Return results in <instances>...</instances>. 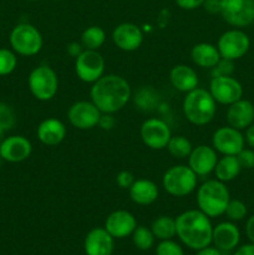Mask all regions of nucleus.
I'll use <instances>...</instances> for the list:
<instances>
[{
    "label": "nucleus",
    "mask_w": 254,
    "mask_h": 255,
    "mask_svg": "<svg viewBox=\"0 0 254 255\" xmlns=\"http://www.w3.org/2000/svg\"><path fill=\"white\" fill-rule=\"evenodd\" d=\"M131 86L125 77L107 74L94 82L90 97L102 114H116L131 100Z\"/></svg>",
    "instance_id": "1"
},
{
    "label": "nucleus",
    "mask_w": 254,
    "mask_h": 255,
    "mask_svg": "<svg viewBox=\"0 0 254 255\" xmlns=\"http://www.w3.org/2000/svg\"><path fill=\"white\" fill-rule=\"evenodd\" d=\"M213 226L211 218L199 209H188L176 218V236L192 251H199L212 244Z\"/></svg>",
    "instance_id": "2"
},
{
    "label": "nucleus",
    "mask_w": 254,
    "mask_h": 255,
    "mask_svg": "<svg viewBox=\"0 0 254 255\" xmlns=\"http://www.w3.org/2000/svg\"><path fill=\"white\" fill-rule=\"evenodd\" d=\"M231 201V193L226 183L218 179H208L197 189L196 202L198 209L209 218L223 216Z\"/></svg>",
    "instance_id": "3"
},
{
    "label": "nucleus",
    "mask_w": 254,
    "mask_h": 255,
    "mask_svg": "<svg viewBox=\"0 0 254 255\" xmlns=\"http://www.w3.org/2000/svg\"><path fill=\"white\" fill-rule=\"evenodd\" d=\"M182 111L192 125L204 126L213 121L217 114V102L208 90L197 87L186 94L182 102Z\"/></svg>",
    "instance_id": "4"
},
{
    "label": "nucleus",
    "mask_w": 254,
    "mask_h": 255,
    "mask_svg": "<svg viewBox=\"0 0 254 255\" xmlns=\"http://www.w3.org/2000/svg\"><path fill=\"white\" fill-rule=\"evenodd\" d=\"M197 174L189 166L177 164L167 169L162 177V187L173 197H187L197 189Z\"/></svg>",
    "instance_id": "5"
},
{
    "label": "nucleus",
    "mask_w": 254,
    "mask_h": 255,
    "mask_svg": "<svg viewBox=\"0 0 254 255\" xmlns=\"http://www.w3.org/2000/svg\"><path fill=\"white\" fill-rule=\"evenodd\" d=\"M27 86L37 101H50L57 94L59 77L52 67L47 65H39L30 71Z\"/></svg>",
    "instance_id": "6"
},
{
    "label": "nucleus",
    "mask_w": 254,
    "mask_h": 255,
    "mask_svg": "<svg viewBox=\"0 0 254 255\" xmlns=\"http://www.w3.org/2000/svg\"><path fill=\"white\" fill-rule=\"evenodd\" d=\"M9 42L12 51L21 56H34L39 54L44 44L41 32L34 25L27 22L17 24L11 30Z\"/></svg>",
    "instance_id": "7"
},
{
    "label": "nucleus",
    "mask_w": 254,
    "mask_h": 255,
    "mask_svg": "<svg viewBox=\"0 0 254 255\" xmlns=\"http://www.w3.org/2000/svg\"><path fill=\"white\" fill-rule=\"evenodd\" d=\"M216 46L222 59L236 61V60L242 59L249 51L251 39H249L248 34L242 29L233 27V29L224 31L219 36Z\"/></svg>",
    "instance_id": "8"
},
{
    "label": "nucleus",
    "mask_w": 254,
    "mask_h": 255,
    "mask_svg": "<svg viewBox=\"0 0 254 255\" xmlns=\"http://www.w3.org/2000/svg\"><path fill=\"white\" fill-rule=\"evenodd\" d=\"M224 21L237 29L254 22V0H221V12Z\"/></svg>",
    "instance_id": "9"
},
{
    "label": "nucleus",
    "mask_w": 254,
    "mask_h": 255,
    "mask_svg": "<svg viewBox=\"0 0 254 255\" xmlns=\"http://www.w3.org/2000/svg\"><path fill=\"white\" fill-rule=\"evenodd\" d=\"M105 59L99 50H82L75 57V72L82 82L94 84L105 75Z\"/></svg>",
    "instance_id": "10"
},
{
    "label": "nucleus",
    "mask_w": 254,
    "mask_h": 255,
    "mask_svg": "<svg viewBox=\"0 0 254 255\" xmlns=\"http://www.w3.org/2000/svg\"><path fill=\"white\" fill-rule=\"evenodd\" d=\"M139 136L144 146L151 149H164L172 137V132L166 121L157 117L144 120L139 128Z\"/></svg>",
    "instance_id": "11"
},
{
    "label": "nucleus",
    "mask_w": 254,
    "mask_h": 255,
    "mask_svg": "<svg viewBox=\"0 0 254 255\" xmlns=\"http://www.w3.org/2000/svg\"><path fill=\"white\" fill-rule=\"evenodd\" d=\"M208 91L214 101L219 105L229 106L243 97V86L232 75L229 76H212Z\"/></svg>",
    "instance_id": "12"
},
{
    "label": "nucleus",
    "mask_w": 254,
    "mask_h": 255,
    "mask_svg": "<svg viewBox=\"0 0 254 255\" xmlns=\"http://www.w3.org/2000/svg\"><path fill=\"white\" fill-rule=\"evenodd\" d=\"M212 147L222 156H237L246 147L244 134L234 127H219L212 136Z\"/></svg>",
    "instance_id": "13"
},
{
    "label": "nucleus",
    "mask_w": 254,
    "mask_h": 255,
    "mask_svg": "<svg viewBox=\"0 0 254 255\" xmlns=\"http://www.w3.org/2000/svg\"><path fill=\"white\" fill-rule=\"evenodd\" d=\"M102 112L95 106L94 102L90 101H76L67 110V120L70 125L77 129H92L99 125L100 117Z\"/></svg>",
    "instance_id": "14"
},
{
    "label": "nucleus",
    "mask_w": 254,
    "mask_h": 255,
    "mask_svg": "<svg viewBox=\"0 0 254 255\" xmlns=\"http://www.w3.org/2000/svg\"><path fill=\"white\" fill-rule=\"evenodd\" d=\"M218 162V153L212 146L199 144L192 149L188 156V166L198 177L211 174Z\"/></svg>",
    "instance_id": "15"
},
{
    "label": "nucleus",
    "mask_w": 254,
    "mask_h": 255,
    "mask_svg": "<svg viewBox=\"0 0 254 255\" xmlns=\"http://www.w3.org/2000/svg\"><path fill=\"white\" fill-rule=\"evenodd\" d=\"M112 41L122 51H136L143 42V32L133 22H122L112 31Z\"/></svg>",
    "instance_id": "16"
},
{
    "label": "nucleus",
    "mask_w": 254,
    "mask_h": 255,
    "mask_svg": "<svg viewBox=\"0 0 254 255\" xmlns=\"http://www.w3.org/2000/svg\"><path fill=\"white\" fill-rule=\"evenodd\" d=\"M32 152V144L26 137L14 134V136L5 137L2 143L0 144V156L2 161L10 163H20L30 157Z\"/></svg>",
    "instance_id": "17"
},
{
    "label": "nucleus",
    "mask_w": 254,
    "mask_h": 255,
    "mask_svg": "<svg viewBox=\"0 0 254 255\" xmlns=\"http://www.w3.org/2000/svg\"><path fill=\"white\" fill-rule=\"evenodd\" d=\"M241 243V231L234 222H221L213 227L212 244L222 253L233 252Z\"/></svg>",
    "instance_id": "18"
},
{
    "label": "nucleus",
    "mask_w": 254,
    "mask_h": 255,
    "mask_svg": "<svg viewBox=\"0 0 254 255\" xmlns=\"http://www.w3.org/2000/svg\"><path fill=\"white\" fill-rule=\"evenodd\" d=\"M104 227L115 239H124L132 236L137 227V221L131 212L117 209L107 216Z\"/></svg>",
    "instance_id": "19"
},
{
    "label": "nucleus",
    "mask_w": 254,
    "mask_h": 255,
    "mask_svg": "<svg viewBox=\"0 0 254 255\" xmlns=\"http://www.w3.org/2000/svg\"><path fill=\"white\" fill-rule=\"evenodd\" d=\"M114 248L115 238L105 227L91 229L85 237L84 251L86 255H112Z\"/></svg>",
    "instance_id": "20"
},
{
    "label": "nucleus",
    "mask_w": 254,
    "mask_h": 255,
    "mask_svg": "<svg viewBox=\"0 0 254 255\" xmlns=\"http://www.w3.org/2000/svg\"><path fill=\"white\" fill-rule=\"evenodd\" d=\"M226 119L228 126L244 131L254 122V105L249 100L242 97L241 100L229 105Z\"/></svg>",
    "instance_id": "21"
},
{
    "label": "nucleus",
    "mask_w": 254,
    "mask_h": 255,
    "mask_svg": "<svg viewBox=\"0 0 254 255\" xmlns=\"http://www.w3.org/2000/svg\"><path fill=\"white\" fill-rule=\"evenodd\" d=\"M37 139L45 146H57L66 137V126L55 117H49L41 121L36 129Z\"/></svg>",
    "instance_id": "22"
},
{
    "label": "nucleus",
    "mask_w": 254,
    "mask_h": 255,
    "mask_svg": "<svg viewBox=\"0 0 254 255\" xmlns=\"http://www.w3.org/2000/svg\"><path fill=\"white\" fill-rule=\"evenodd\" d=\"M169 81L177 91L183 94L197 89L199 84L196 70L186 64H179L172 67L169 71Z\"/></svg>",
    "instance_id": "23"
},
{
    "label": "nucleus",
    "mask_w": 254,
    "mask_h": 255,
    "mask_svg": "<svg viewBox=\"0 0 254 255\" xmlns=\"http://www.w3.org/2000/svg\"><path fill=\"white\" fill-rule=\"evenodd\" d=\"M129 198L138 206H151L158 198V187L154 182L146 178L134 179L128 188Z\"/></svg>",
    "instance_id": "24"
},
{
    "label": "nucleus",
    "mask_w": 254,
    "mask_h": 255,
    "mask_svg": "<svg viewBox=\"0 0 254 255\" xmlns=\"http://www.w3.org/2000/svg\"><path fill=\"white\" fill-rule=\"evenodd\" d=\"M191 59L194 65L202 69H213L222 57L216 45L209 42H199L192 47Z\"/></svg>",
    "instance_id": "25"
},
{
    "label": "nucleus",
    "mask_w": 254,
    "mask_h": 255,
    "mask_svg": "<svg viewBox=\"0 0 254 255\" xmlns=\"http://www.w3.org/2000/svg\"><path fill=\"white\" fill-rule=\"evenodd\" d=\"M241 171L242 167L237 159V156H222L221 158H218L213 172L218 181L228 183L234 181L239 176Z\"/></svg>",
    "instance_id": "26"
},
{
    "label": "nucleus",
    "mask_w": 254,
    "mask_h": 255,
    "mask_svg": "<svg viewBox=\"0 0 254 255\" xmlns=\"http://www.w3.org/2000/svg\"><path fill=\"white\" fill-rule=\"evenodd\" d=\"M151 231L154 238L159 241L173 239L176 237V218L168 216L158 217L152 222Z\"/></svg>",
    "instance_id": "27"
},
{
    "label": "nucleus",
    "mask_w": 254,
    "mask_h": 255,
    "mask_svg": "<svg viewBox=\"0 0 254 255\" xmlns=\"http://www.w3.org/2000/svg\"><path fill=\"white\" fill-rule=\"evenodd\" d=\"M106 41V32L97 25L86 27L80 36V44L85 50H99Z\"/></svg>",
    "instance_id": "28"
},
{
    "label": "nucleus",
    "mask_w": 254,
    "mask_h": 255,
    "mask_svg": "<svg viewBox=\"0 0 254 255\" xmlns=\"http://www.w3.org/2000/svg\"><path fill=\"white\" fill-rule=\"evenodd\" d=\"M167 151L171 154L173 158L183 159L188 158L191 154L193 146H192L191 141L184 136H172L169 139L168 144H167Z\"/></svg>",
    "instance_id": "29"
},
{
    "label": "nucleus",
    "mask_w": 254,
    "mask_h": 255,
    "mask_svg": "<svg viewBox=\"0 0 254 255\" xmlns=\"http://www.w3.org/2000/svg\"><path fill=\"white\" fill-rule=\"evenodd\" d=\"M131 237L133 246L139 251H149L154 246V241H156L151 228H147L144 226H137Z\"/></svg>",
    "instance_id": "30"
},
{
    "label": "nucleus",
    "mask_w": 254,
    "mask_h": 255,
    "mask_svg": "<svg viewBox=\"0 0 254 255\" xmlns=\"http://www.w3.org/2000/svg\"><path fill=\"white\" fill-rule=\"evenodd\" d=\"M224 214L227 216L228 221L241 222L248 216V208H247V204L244 202L239 201V199H231Z\"/></svg>",
    "instance_id": "31"
},
{
    "label": "nucleus",
    "mask_w": 254,
    "mask_h": 255,
    "mask_svg": "<svg viewBox=\"0 0 254 255\" xmlns=\"http://www.w3.org/2000/svg\"><path fill=\"white\" fill-rule=\"evenodd\" d=\"M17 65V57L12 50L0 49V76L10 75Z\"/></svg>",
    "instance_id": "32"
},
{
    "label": "nucleus",
    "mask_w": 254,
    "mask_h": 255,
    "mask_svg": "<svg viewBox=\"0 0 254 255\" xmlns=\"http://www.w3.org/2000/svg\"><path fill=\"white\" fill-rule=\"evenodd\" d=\"M16 124V116L11 106L0 102V127L5 131H9Z\"/></svg>",
    "instance_id": "33"
},
{
    "label": "nucleus",
    "mask_w": 254,
    "mask_h": 255,
    "mask_svg": "<svg viewBox=\"0 0 254 255\" xmlns=\"http://www.w3.org/2000/svg\"><path fill=\"white\" fill-rule=\"evenodd\" d=\"M156 255H184V252L183 248L173 239H166L157 244Z\"/></svg>",
    "instance_id": "34"
},
{
    "label": "nucleus",
    "mask_w": 254,
    "mask_h": 255,
    "mask_svg": "<svg viewBox=\"0 0 254 255\" xmlns=\"http://www.w3.org/2000/svg\"><path fill=\"white\" fill-rule=\"evenodd\" d=\"M234 71V61L221 59L218 64L212 69V76H229Z\"/></svg>",
    "instance_id": "35"
},
{
    "label": "nucleus",
    "mask_w": 254,
    "mask_h": 255,
    "mask_svg": "<svg viewBox=\"0 0 254 255\" xmlns=\"http://www.w3.org/2000/svg\"><path fill=\"white\" fill-rule=\"evenodd\" d=\"M237 159H238L242 169L254 168V149L251 148V147H249V148H246V147H244V148L237 154Z\"/></svg>",
    "instance_id": "36"
},
{
    "label": "nucleus",
    "mask_w": 254,
    "mask_h": 255,
    "mask_svg": "<svg viewBox=\"0 0 254 255\" xmlns=\"http://www.w3.org/2000/svg\"><path fill=\"white\" fill-rule=\"evenodd\" d=\"M134 182V176L129 171H121L116 176V183L120 188L128 189Z\"/></svg>",
    "instance_id": "37"
},
{
    "label": "nucleus",
    "mask_w": 254,
    "mask_h": 255,
    "mask_svg": "<svg viewBox=\"0 0 254 255\" xmlns=\"http://www.w3.org/2000/svg\"><path fill=\"white\" fill-rule=\"evenodd\" d=\"M115 124H116V120H115L114 115L101 114V117H100V121L97 126H99L100 128L105 129V131H110V129L114 128Z\"/></svg>",
    "instance_id": "38"
},
{
    "label": "nucleus",
    "mask_w": 254,
    "mask_h": 255,
    "mask_svg": "<svg viewBox=\"0 0 254 255\" xmlns=\"http://www.w3.org/2000/svg\"><path fill=\"white\" fill-rule=\"evenodd\" d=\"M176 4L183 10H194L199 6H203L206 0H174Z\"/></svg>",
    "instance_id": "39"
},
{
    "label": "nucleus",
    "mask_w": 254,
    "mask_h": 255,
    "mask_svg": "<svg viewBox=\"0 0 254 255\" xmlns=\"http://www.w3.org/2000/svg\"><path fill=\"white\" fill-rule=\"evenodd\" d=\"M203 7L211 14H219L221 12V0H206Z\"/></svg>",
    "instance_id": "40"
},
{
    "label": "nucleus",
    "mask_w": 254,
    "mask_h": 255,
    "mask_svg": "<svg viewBox=\"0 0 254 255\" xmlns=\"http://www.w3.org/2000/svg\"><path fill=\"white\" fill-rule=\"evenodd\" d=\"M246 234L247 238L249 239V242L254 244V214H252V216L247 219Z\"/></svg>",
    "instance_id": "41"
},
{
    "label": "nucleus",
    "mask_w": 254,
    "mask_h": 255,
    "mask_svg": "<svg viewBox=\"0 0 254 255\" xmlns=\"http://www.w3.org/2000/svg\"><path fill=\"white\" fill-rule=\"evenodd\" d=\"M82 50H84V47H82V45L80 44V42H70V44L66 46L67 54L71 55L72 57L79 56V55L82 52Z\"/></svg>",
    "instance_id": "42"
},
{
    "label": "nucleus",
    "mask_w": 254,
    "mask_h": 255,
    "mask_svg": "<svg viewBox=\"0 0 254 255\" xmlns=\"http://www.w3.org/2000/svg\"><path fill=\"white\" fill-rule=\"evenodd\" d=\"M233 255H254V244L248 243L238 247V248L234 251Z\"/></svg>",
    "instance_id": "43"
},
{
    "label": "nucleus",
    "mask_w": 254,
    "mask_h": 255,
    "mask_svg": "<svg viewBox=\"0 0 254 255\" xmlns=\"http://www.w3.org/2000/svg\"><path fill=\"white\" fill-rule=\"evenodd\" d=\"M244 139H246V143L248 144L251 148L254 149V122L249 127H247L244 129Z\"/></svg>",
    "instance_id": "44"
},
{
    "label": "nucleus",
    "mask_w": 254,
    "mask_h": 255,
    "mask_svg": "<svg viewBox=\"0 0 254 255\" xmlns=\"http://www.w3.org/2000/svg\"><path fill=\"white\" fill-rule=\"evenodd\" d=\"M194 255H223L221 251L216 248V247H206V248H202L199 251L196 252Z\"/></svg>",
    "instance_id": "45"
},
{
    "label": "nucleus",
    "mask_w": 254,
    "mask_h": 255,
    "mask_svg": "<svg viewBox=\"0 0 254 255\" xmlns=\"http://www.w3.org/2000/svg\"><path fill=\"white\" fill-rule=\"evenodd\" d=\"M5 132H6V131H5V129H2L1 127H0V144H1L2 141L5 139Z\"/></svg>",
    "instance_id": "46"
},
{
    "label": "nucleus",
    "mask_w": 254,
    "mask_h": 255,
    "mask_svg": "<svg viewBox=\"0 0 254 255\" xmlns=\"http://www.w3.org/2000/svg\"><path fill=\"white\" fill-rule=\"evenodd\" d=\"M1 161H2V158H1V156H0V164H1Z\"/></svg>",
    "instance_id": "47"
},
{
    "label": "nucleus",
    "mask_w": 254,
    "mask_h": 255,
    "mask_svg": "<svg viewBox=\"0 0 254 255\" xmlns=\"http://www.w3.org/2000/svg\"><path fill=\"white\" fill-rule=\"evenodd\" d=\"M27 1H37V0H27Z\"/></svg>",
    "instance_id": "48"
},
{
    "label": "nucleus",
    "mask_w": 254,
    "mask_h": 255,
    "mask_svg": "<svg viewBox=\"0 0 254 255\" xmlns=\"http://www.w3.org/2000/svg\"><path fill=\"white\" fill-rule=\"evenodd\" d=\"M54 1H61V0H54Z\"/></svg>",
    "instance_id": "49"
}]
</instances>
